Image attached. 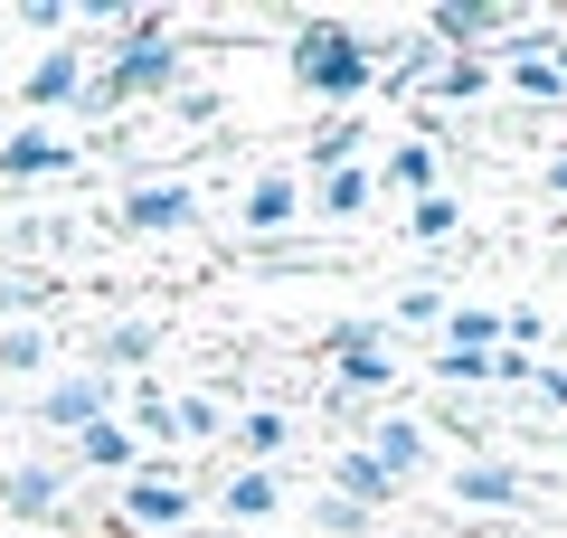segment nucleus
I'll return each instance as SVG.
<instances>
[{
    "instance_id": "nucleus-1",
    "label": "nucleus",
    "mask_w": 567,
    "mask_h": 538,
    "mask_svg": "<svg viewBox=\"0 0 567 538\" xmlns=\"http://www.w3.org/2000/svg\"><path fill=\"white\" fill-rule=\"evenodd\" d=\"M181 85H189L181 29H171L162 10H123L114 48H95V85H85L76 114L85 123H114V114H133V104H152V95H181Z\"/></svg>"
},
{
    "instance_id": "nucleus-2",
    "label": "nucleus",
    "mask_w": 567,
    "mask_h": 538,
    "mask_svg": "<svg viewBox=\"0 0 567 538\" xmlns=\"http://www.w3.org/2000/svg\"><path fill=\"white\" fill-rule=\"evenodd\" d=\"M379 58L388 48L369 39V29H350V20H293L284 76H293V95L322 104V114H360V104L379 95Z\"/></svg>"
},
{
    "instance_id": "nucleus-3",
    "label": "nucleus",
    "mask_w": 567,
    "mask_h": 538,
    "mask_svg": "<svg viewBox=\"0 0 567 538\" xmlns=\"http://www.w3.org/2000/svg\"><path fill=\"white\" fill-rule=\"evenodd\" d=\"M322 359H331V416L360 444L369 435V397H388V387L406 379L398 359H388V321H341V331L322 340Z\"/></svg>"
},
{
    "instance_id": "nucleus-4",
    "label": "nucleus",
    "mask_w": 567,
    "mask_h": 538,
    "mask_svg": "<svg viewBox=\"0 0 567 538\" xmlns=\"http://www.w3.org/2000/svg\"><path fill=\"white\" fill-rule=\"evenodd\" d=\"M208 218V199H199V179H181V170H152V179H123L114 199H104V227L114 237H189V227Z\"/></svg>"
},
{
    "instance_id": "nucleus-5",
    "label": "nucleus",
    "mask_w": 567,
    "mask_h": 538,
    "mask_svg": "<svg viewBox=\"0 0 567 538\" xmlns=\"http://www.w3.org/2000/svg\"><path fill=\"white\" fill-rule=\"evenodd\" d=\"M199 519V492H189L171 463H142L133 482H114V519L104 529L114 538H171V529H189Z\"/></svg>"
},
{
    "instance_id": "nucleus-6",
    "label": "nucleus",
    "mask_w": 567,
    "mask_h": 538,
    "mask_svg": "<svg viewBox=\"0 0 567 538\" xmlns=\"http://www.w3.org/2000/svg\"><path fill=\"white\" fill-rule=\"evenodd\" d=\"M29 416H39V435H85V425H104V416H123V379H104V369H58V379L29 397Z\"/></svg>"
},
{
    "instance_id": "nucleus-7",
    "label": "nucleus",
    "mask_w": 567,
    "mask_h": 538,
    "mask_svg": "<svg viewBox=\"0 0 567 538\" xmlns=\"http://www.w3.org/2000/svg\"><path fill=\"white\" fill-rule=\"evenodd\" d=\"M0 519H39V529H76V463L39 454L0 473Z\"/></svg>"
},
{
    "instance_id": "nucleus-8",
    "label": "nucleus",
    "mask_w": 567,
    "mask_h": 538,
    "mask_svg": "<svg viewBox=\"0 0 567 538\" xmlns=\"http://www.w3.org/2000/svg\"><path fill=\"white\" fill-rule=\"evenodd\" d=\"M227 218H237V237L284 246L293 227H303V170H293V161H265V170L237 189V208H227Z\"/></svg>"
},
{
    "instance_id": "nucleus-9",
    "label": "nucleus",
    "mask_w": 567,
    "mask_h": 538,
    "mask_svg": "<svg viewBox=\"0 0 567 538\" xmlns=\"http://www.w3.org/2000/svg\"><path fill=\"white\" fill-rule=\"evenodd\" d=\"M85 85H95V48H76V39H58V48H39V58L20 66V104L29 114H76L85 104Z\"/></svg>"
},
{
    "instance_id": "nucleus-10",
    "label": "nucleus",
    "mask_w": 567,
    "mask_h": 538,
    "mask_svg": "<svg viewBox=\"0 0 567 538\" xmlns=\"http://www.w3.org/2000/svg\"><path fill=\"white\" fill-rule=\"evenodd\" d=\"M369 170H379V199H388V189H398V199L445 189V142H435V114H416V133H398L379 161H369Z\"/></svg>"
},
{
    "instance_id": "nucleus-11",
    "label": "nucleus",
    "mask_w": 567,
    "mask_h": 538,
    "mask_svg": "<svg viewBox=\"0 0 567 538\" xmlns=\"http://www.w3.org/2000/svg\"><path fill=\"white\" fill-rule=\"evenodd\" d=\"M445 492H454V510H473V519H511L529 500V473H520V463L473 454V463H454V473H445Z\"/></svg>"
},
{
    "instance_id": "nucleus-12",
    "label": "nucleus",
    "mask_w": 567,
    "mask_h": 538,
    "mask_svg": "<svg viewBox=\"0 0 567 538\" xmlns=\"http://www.w3.org/2000/svg\"><path fill=\"white\" fill-rule=\"evenodd\" d=\"M85 170V142L48 133V123H20V133H0V179H76Z\"/></svg>"
},
{
    "instance_id": "nucleus-13",
    "label": "nucleus",
    "mask_w": 567,
    "mask_h": 538,
    "mask_svg": "<svg viewBox=\"0 0 567 538\" xmlns=\"http://www.w3.org/2000/svg\"><path fill=\"white\" fill-rule=\"evenodd\" d=\"M360 454L406 492V482H425V463H435V425H425V416H379V425L360 435Z\"/></svg>"
},
{
    "instance_id": "nucleus-14",
    "label": "nucleus",
    "mask_w": 567,
    "mask_h": 538,
    "mask_svg": "<svg viewBox=\"0 0 567 538\" xmlns=\"http://www.w3.org/2000/svg\"><path fill=\"white\" fill-rule=\"evenodd\" d=\"M369 208H379V170H369V161H350V170H322V179H303V218H322V227H360Z\"/></svg>"
},
{
    "instance_id": "nucleus-15",
    "label": "nucleus",
    "mask_w": 567,
    "mask_h": 538,
    "mask_svg": "<svg viewBox=\"0 0 567 538\" xmlns=\"http://www.w3.org/2000/svg\"><path fill=\"white\" fill-rule=\"evenodd\" d=\"M284 444H293V406H246V416L227 425V454H237L246 473H284Z\"/></svg>"
},
{
    "instance_id": "nucleus-16",
    "label": "nucleus",
    "mask_w": 567,
    "mask_h": 538,
    "mask_svg": "<svg viewBox=\"0 0 567 538\" xmlns=\"http://www.w3.org/2000/svg\"><path fill=\"white\" fill-rule=\"evenodd\" d=\"M322 492H331V500H350V510H369V519H379L388 500H398V482H388L379 463L360 454V444H331V463H322Z\"/></svg>"
},
{
    "instance_id": "nucleus-17",
    "label": "nucleus",
    "mask_w": 567,
    "mask_h": 538,
    "mask_svg": "<svg viewBox=\"0 0 567 538\" xmlns=\"http://www.w3.org/2000/svg\"><path fill=\"white\" fill-rule=\"evenodd\" d=\"M66 463H76V473H104V482H133L142 473V444H133L123 416H104V425H85V435H66Z\"/></svg>"
},
{
    "instance_id": "nucleus-18",
    "label": "nucleus",
    "mask_w": 567,
    "mask_h": 538,
    "mask_svg": "<svg viewBox=\"0 0 567 538\" xmlns=\"http://www.w3.org/2000/svg\"><path fill=\"white\" fill-rule=\"evenodd\" d=\"M208 510L237 519V529H265V519L284 510V473H246V463H237V473L218 482V500H208Z\"/></svg>"
},
{
    "instance_id": "nucleus-19",
    "label": "nucleus",
    "mask_w": 567,
    "mask_h": 538,
    "mask_svg": "<svg viewBox=\"0 0 567 538\" xmlns=\"http://www.w3.org/2000/svg\"><path fill=\"white\" fill-rule=\"evenodd\" d=\"M0 379L48 387L58 379V331H48V321H10V331H0Z\"/></svg>"
},
{
    "instance_id": "nucleus-20",
    "label": "nucleus",
    "mask_w": 567,
    "mask_h": 538,
    "mask_svg": "<svg viewBox=\"0 0 567 538\" xmlns=\"http://www.w3.org/2000/svg\"><path fill=\"white\" fill-rule=\"evenodd\" d=\"M492 66H502V85H511V95H520V104H567L558 66L539 58V39H529V29H520V39H511V48H502V58H492Z\"/></svg>"
},
{
    "instance_id": "nucleus-21",
    "label": "nucleus",
    "mask_w": 567,
    "mask_h": 538,
    "mask_svg": "<svg viewBox=\"0 0 567 538\" xmlns=\"http://www.w3.org/2000/svg\"><path fill=\"white\" fill-rule=\"evenodd\" d=\"M360 142H369V114H322V123H312V142H303V179L350 170V161H360Z\"/></svg>"
},
{
    "instance_id": "nucleus-22",
    "label": "nucleus",
    "mask_w": 567,
    "mask_h": 538,
    "mask_svg": "<svg viewBox=\"0 0 567 538\" xmlns=\"http://www.w3.org/2000/svg\"><path fill=\"white\" fill-rule=\"evenodd\" d=\"M152 350H162V321H104V331H95V350H85V369L123 379V369H142Z\"/></svg>"
},
{
    "instance_id": "nucleus-23",
    "label": "nucleus",
    "mask_w": 567,
    "mask_h": 538,
    "mask_svg": "<svg viewBox=\"0 0 567 538\" xmlns=\"http://www.w3.org/2000/svg\"><path fill=\"white\" fill-rule=\"evenodd\" d=\"M502 85V66L492 58H435V76H425V114H445V104H473Z\"/></svg>"
},
{
    "instance_id": "nucleus-24",
    "label": "nucleus",
    "mask_w": 567,
    "mask_h": 538,
    "mask_svg": "<svg viewBox=\"0 0 567 538\" xmlns=\"http://www.w3.org/2000/svg\"><path fill=\"white\" fill-rule=\"evenodd\" d=\"M227 425H237V406L227 397H171V444H189V454H208V444H227Z\"/></svg>"
},
{
    "instance_id": "nucleus-25",
    "label": "nucleus",
    "mask_w": 567,
    "mask_h": 538,
    "mask_svg": "<svg viewBox=\"0 0 567 538\" xmlns=\"http://www.w3.org/2000/svg\"><path fill=\"white\" fill-rule=\"evenodd\" d=\"M454 237H464V199H454V189L406 199V246H454Z\"/></svg>"
},
{
    "instance_id": "nucleus-26",
    "label": "nucleus",
    "mask_w": 567,
    "mask_h": 538,
    "mask_svg": "<svg viewBox=\"0 0 567 538\" xmlns=\"http://www.w3.org/2000/svg\"><path fill=\"white\" fill-rule=\"evenodd\" d=\"M445 350H511L502 340V312H492V302H445Z\"/></svg>"
},
{
    "instance_id": "nucleus-27",
    "label": "nucleus",
    "mask_w": 567,
    "mask_h": 538,
    "mask_svg": "<svg viewBox=\"0 0 567 538\" xmlns=\"http://www.w3.org/2000/svg\"><path fill=\"white\" fill-rule=\"evenodd\" d=\"M48 302H58L48 275H0V331H10V321H48Z\"/></svg>"
},
{
    "instance_id": "nucleus-28",
    "label": "nucleus",
    "mask_w": 567,
    "mask_h": 538,
    "mask_svg": "<svg viewBox=\"0 0 567 538\" xmlns=\"http://www.w3.org/2000/svg\"><path fill=\"white\" fill-rule=\"evenodd\" d=\"M10 20H20L29 39H48V48H58L66 29H76V0H20V10H10Z\"/></svg>"
},
{
    "instance_id": "nucleus-29",
    "label": "nucleus",
    "mask_w": 567,
    "mask_h": 538,
    "mask_svg": "<svg viewBox=\"0 0 567 538\" xmlns=\"http://www.w3.org/2000/svg\"><path fill=\"white\" fill-rule=\"evenodd\" d=\"M388 321H406V331H445V293H435V283H406V293L388 302Z\"/></svg>"
},
{
    "instance_id": "nucleus-30",
    "label": "nucleus",
    "mask_w": 567,
    "mask_h": 538,
    "mask_svg": "<svg viewBox=\"0 0 567 538\" xmlns=\"http://www.w3.org/2000/svg\"><path fill=\"white\" fill-rule=\"evenodd\" d=\"M303 519H312V529H322V538H369V529H379V519H369V510H350V500H331V492L312 500Z\"/></svg>"
},
{
    "instance_id": "nucleus-31",
    "label": "nucleus",
    "mask_w": 567,
    "mask_h": 538,
    "mask_svg": "<svg viewBox=\"0 0 567 538\" xmlns=\"http://www.w3.org/2000/svg\"><path fill=\"white\" fill-rule=\"evenodd\" d=\"M502 340H511V350H529V340H548V312H539V302H511V312H502Z\"/></svg>"
},
{
    "instance_id": "nucleus-32",
    "label": "nucleus",
    "mask_w": 567,
    "mask_h": 538,
    "mask_svg": "<svg viewBox=\"0 0 567 538\" xmlns=\"http://www.w3.org/2000/svg\"><path fill=\"white\" fill-rule=\"evenodd\" d=\"M529 397H539V406H558V416H567V369H548V359H539V379H529Z\"/></svg>"
},
{
    "instance_id": "nucleus-33",
    "label": "nucleus",
    "mask_w": 567,
    "mask_h": 538,
    "mask_svg": "<svg viewBox=\"0 0 567 538\" xmlns=\"http://www.w3.org/2000/svg\"><path fill=\"white\" fill-rule=\"evenodd\" d=\"M539 58L558 66V85H567V29H558V39H539Z\"/></svg>"
},
{
    "instance_id": "nucleus-34",
    "label": "nucleus",
    "mask_w": 567,
    "mask_h": 538,
    "mask_svg": "<svg viewBox=\"0 0 567 538\" xmlns=\"http://www.w3.org/2000/svg\"><path fill=\"white\" fill-rule=\"evenodd\" d=\"M548 199H567V152H548Z\"/></svg>"
},
{
    "instance_id": "nucleus-35",
    "label": "nucleus",
    "mask_w": 567,
    "mask_h": 538,
    "mask_svg": "<svg viewBox=\"0 0 567 538\" xmlns=\"http://www.w3.org/2000/svg\"><path fill=\"white\" fill-rule=\"evenodd\" d=\"M0 473H10V454H0Z\"/></svg>"
}]
</instances>
